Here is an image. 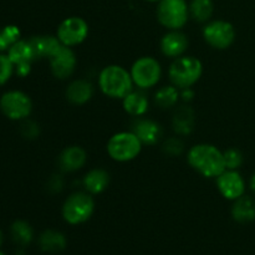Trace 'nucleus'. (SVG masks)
<instances>
[{"label": "nucleus", "instance_id": "f257e3e1", "mask_svg": "<svg viewBox=\"0 0 255 255\" xmlns=\"http://www.w3.org/2000/svg\"><path fill=\"white\" fill-rule=\"evenodd\" d=\"M187 159L194 171L208 178H217L227 169L223 152L213 144H196L189 149Z\"/></svg>", "mask_w": 255, "mask_h": 255}, {"label": "nucleus", "instance_id": "f03ea898", "mask_svg": "<svg viewBox=\"0 0 255 255\" xmlns=\"http://www.w3.org/2000/svg\"><path fill=\"white\" fill-rule=\"evenodd\" d=\"M133 85L131 72L120 65H109L100 72V89L112 99H124L133 90Z\"/></svg>", "mask_w": 255, "mask_h": 255}, {"label": "nucleus", "instance_id": "7ed1b4c3", "mask_svg": "<svg viewBox=\"0 0 255 255\" xmlns=\"http://www.w3.org/2000/svg\"><path fill=\"white\" fill-rule=\"evenodd\" d=\"M202 72L201 60L194 56H179L169 67V80L177 89H188L201 79Z\"/></svg>", "mask_w": 255, "mask_h": 255}, {"label": "nucleus", "instance_id": "20e7f679", "mask_svg": "<svg viewBox=\"0 0 255 255\" xmlns=\"http://www.w3.org/2000/svg\"><path fill=\"white\" fill-rule=\"evenodd\" d=\"M95 201L89 192H75L66 198L62 206V217L69 224H81L91 218Z\"/></svg>", "mask_w": 255, "mask_h": 255}, {"label": "nucleus", "instance_id": "39448f33", "mask_svg": "<svg viewBox=\"0 0 255 255\" xmlns=\"http://www.w3.org/2000/svg\"><path fill=\"white\" fill-rule=\"evenodd\" d=\"M142 149V142L133 132L115 133L107 142V153L116 162H128L136 158Z\"/></svg>", "mask_w": 255, "mask_h": 255}, {"label": "nucleus", "instance_id": "423d86ee", "mask_svg": "<svg viewBox=\"0 0 255 255\" xmlns=\"http://www.w3.org/2000/svg\"><path fill=\"white\" fill-rule=\"evenodd\" d=\"M189 7L186 0H161L157 7V17L168 30H179L187 24Z\"/></svg>", "mask_w": 255, "mask_h": 255}, {"label": "nucleus", "instance_id": "0eeeda50", "mask_svg": "<svg viewBox=\"0 0 255 255\" xmlns=\"http://www.w3.org/2000/svg\"><path fill=\"white\" fill-rule=\"evenodd\" d=\"M129 72L133 84L141 90H146L158 84L161 80L162 67L154 57L143 56L134 61Z\"/></svg>", "mask_w": 255, "mask_h": 255}, {"label": "nucleus", "instance_id": "6e6552de", "mask_svg": "<svg viewBox=\"0 0 255 255\" xmlns=\"http://www.w3.org/2000/svg\"><path fill=\"white\" fill-rule=\"evenodd\" d=\"M203 37L209 46L218 50L228 49L236 39L234 26L224 20H214L203 27Z\"/></svg>", "mask_w": 255, "mask_h": 255}, {"label": "nucleus", "instance_id": "1a4fd4ad", "mask_svg": "<svg viewBox=\"0 0 255 255\" xmlns=\"http://www.w3.org/2000/svg\"><path fill=\"white\" fill-rule=\"evenodd\" d=\"M56 36L65 46H76L84 42L89 36V25L82 17H66L57 27Z\"/></svg>", "mask_w": 255, "mask_h": 255}, {"label": "nucleus", "instance_id": "9d476101", "mask_svg": "<svg viewBox=\"0 0 255 255\" xmlns=\"http://www.w3.org/2000/svg\"><path fill=\"white\" fill-rule=\"evenodd\" d=\"M0 109L10 120H24L32 110L31 99L21 91H9L0 99Z\"/></svg>", "mask_w": 255, "mask_h": 255}, {"label": "nucleus", "instance_id": "9b49d317", "mask_svg": "<svg viewBox=\"0 0 255 255\" xmlns=\"http://www.w3.org/2000/svg\"><path fill=\"white\" fill-rule=\"evenodd\" d=\"M49 60L52 75L59 80L71 76L76 67V55L71 47L65 45H61Z\"/></svg>", "mask_w": 255, "mask_h": 255}, {"label": "nucleus", "instance_id": "f8f14e48", "mask_svg": "<svg viewBox=\"0 0 255 255\" xmlns=\"http://www.w3.org/2000/svg\"><path fill=\"white\" fill-rule=\"evenodd\" d=\"M217 186L222 196L229 201L241 198L246 191L244 179L236 169H226L217 177Z\"/></svg>", "mask_w": 255, "mask_h": 255}, {"label": "nucleus", "instance_id": "ddd939ff", "mask_svg": "<svg viewBox=\"0 0 255 255\" xmlns=\"http://www.w3.org/2000/svg\"><path fill=\"white\" fill-rule=\"evenodd\" d=\"M188 37L184 32L179 30H169L166 35H163L161 40V51L167 57L182 56L188 47Z\"/></svg>", "mask_w": 255, "mask_h": 255}, {"label": "nucleus", "instance_id": "4468645a", "mask_svg": "<svg viewBox=\"0 0 255 255\" xmlns=\"http://www.w3.org/2000/svg\"><path fill=\"white\" fill-rule=\"evenodd\" d=\"M132 132L138 137L142 144H148V146L156 144L163 134L161 125L149 119L136 120L132 126Z\"/></svg>", "mask_w": 255, "mask_h": 255}, {"label": "nucleus", "instance_id": "2eb2a0df", "mask_svg": "<svg viewBox=\"0 0 255 255\" xmlns=\"http://www.w3.org/2000/svg\"><path fill=\"white\" fill-rule=\"evenodd\" d=\"M87 154L80 146L66 147L59 157V166L62 172H76L85 166Z\"/></svg>", "mask_w": 255, "mask_h": 255}, {"label": "nucleus", "instance_id": "dca6fc26", "mask_svg": "<svg viewBox=\"0 0 255 255\" xmlns=\"http://www.w3.org/2000/svg\"><path fill=\"white\" fill-rule=\"evenodd\" d=\"M92 95H94V87H92L91 82L86 81V80H75L67 86L66 92H65L67 101L71 102L72 105H77V106L89 102Z\"/></svg>", "mask_w": 255, "mask_h": 255}, {"label": "nucleus", "instance_id": "f3484780", "mask_svg": "<svg viewBox=\"0 0 255 255\" xmlns=\"http://www.w3.org/2000/svg\"><path fill=\"white\" fill-rule=\"evenodd\" d=\"M29 42L32 47V51H34L35 59H39V57L50 59L54 55V52L62 45L57 39V36H52V35L32 36L29 40Z\"/></svg>", "mask_w": 255, "mask_h": 255}, {"label": "nucleus", "instance_id": "a211bd4d", "mask_svg": "<svg viewBox=\"0 0 255 255\" xmlns=\"http://www.w3.org/2000/svg\"><path fill=\"white\" fill-rule=\"evenodd\" d=\"M124 109L128 115L134 117L143 116L148 111L149 102L147 95L142 91L132 90L128 95L124 97Z\"/></svg>", "mask_w": 255, "mask_h": 255}, {"label": "nucleus", "instance_id": "6ab92c4d", "mask_svg": "<svg viewBox=\"0 0 255 255\" xmlns=\"http://www.w3.org/2000/svg\"><path fill=\"white\" fill-rule=\"evenodd\" d=\"M109 183L110 174L101 168L91 169L84 177V187L90 194L102 193L107 188Z\"/></svg>", "mask_w": 255, "mask_h": 255}, {"label": "nucleus", "instance_id": "aec40b11", "mask_svg": "<svg viewBox=\"0 0 255 255\" xmlns=\"http://www.w3.org/2000/svg\"><path fill=\"white\" fill-rule=\"evenodd\" d=\"M173 129L181 136L189 134L194 128V111L189 106H179L173 115Z\"/></svg>", "mask_w": 255, "mask_h": 255}, {"label": "nucleus", "instance_id": "412c9836", "mask_svg": "<svg viewBox=\"0 0 255 255\" xmlns=\"http://www.w3.org/2000/svg\"><path fill=\"white\" fill-rule=\"evenodd\" d=\"M232 216L239 223H248L255 219V201L251 197L242 196L236 199L232 208Z\"/></svg>", "mask_w": 255, "mask_h": 255}, {"label": "nucleus", "instance_id": "4be33fe9", "mask_svg": "<svg viewBox=\"0 0 255 255\" xmlns=\"http://www.w3.org/2000/svg\"><path fill=\"white\" fill-rule=\"evenodd\" d=\"M7 56L15 66L20 64H31L32 60H35L34 51H32L29 40H19L12 44L9 47Z\"/></svg>", "mask_w": 255, "mask_h": 255}, {"label": "nucleus", "instance_id": "5701e85b", "mask_svg": "<svg viewBox=\"0 0 255 255\" xmlns=\"http://www.w3.org/2000/svg\"><path fill=\"white\" fill-rule=\"evenodd\" d=\"M40 248L49 253H59L66 247V239L64 234L56 231H45L40 237Z\"/></svg>", "mask_w": 255, "mask_h": 255}, {"label": "nucleus", "instance_id": "b1692460", "mask_svg": "<svg viewBox=\"0 0 255 255\" xmlns=\"http://www.w3.org/2000/svg\"><path fill=\"white\" fill-rule=\"evenodd\" d=\"M213 7L212 0H192L189 5V14L196 21L206 22L211 19Z\"/></svg>", "mask_w": 255, "mask_h": 255}, {"label": "nucleus", "instance_id": "393cba45", "mask_svg": "<svg viewBox=\"0 0 255 255\" xmlns=\"http://www.w3.org/2000/svg\"><path fill=\"white\" fill-rule=\"evenodd\" d=\"M179 89L176 86H163L154 95V101L161 109H169L176 106L179 99Z\"/></svg>", "mask_w": 255, "mask_h": 255}, {"label": "nucleus", "instance_id": "a878e982", "mask_svg": "<svg viewBox=\"0 0 255 255\" xmlns=\"http://www.w3.org/2000/svg\"><path fill=\"white\" fill-rule=\"evenodd\" d=\"M12 239L20 246H27L32 239V229L24 221H16L11 226Z\"/></svg>", "mask_w": 255, "mask_h": 255}, {"label": "nucleus", "instance_id": "bb28decb", "mask_svg": "<svg viewBox=\"0 0 255 255\" xmlns=\"http://www.w3.org/2000/svg\"><path fill=\"white\" fill-rule=\"evenodd\" d=\"M227 169H238L243 163V154L237 148H229L223 152Z\"/></svg>", "mask_w": 255, "mask_h": 255}, {"label": "nucleus", "instance_id": "cd10ccee", "mask_svg": "<svg viewBox=\"0 0 255 255\" xmlns=\"http://www.w3.org/2000/svg\"><path fill=\"white\" fill-rule=\"evenodd\" d=\"M184 144L178 137H171L163 144V152L167 156H179L183 152Z\"/></svg>", "mask_w": 255, "mask_h": 255}, {"label": "nucleus", "instance_id": "c85d7f7f", "mask_svg": "<svg viewBox=\"0 0 255 255\" xmlns=\"http://www.w3.org/2000/svg\"><path fill=\"white\" fill-rule=\"evenodd\" d=\"M12 71H14V64L9 59V56L0 55V86L10 79Z\"/></svg>", "mask_w": 255, "mask_h": 255}, {"label": "nucleus", "instance_id": "c756f323", "mask_svg": "<svg viewBox=\"0 0 255 255\" xmlns=\"http://www.w3.org/2000/svg\"><path fill=\"white\" fill-rule=\"evenodd\" d=\"M2 35H4L5 40L9 44V46H11L12 44H15L16 41L20 40V30L19 27L15 26V25H9V26H5L1 30Z\"/></svg>", "mask_w": 255, "mask_h": 255}, {"label": "nucleus", "instance_id": "7c9ffc66", "mask_svg": "<svg viewBox=\"0 0 255 255\" xmlns=\"http://www.w3.org/2000/svg\"><path fill=\"white\" fill-rule=\"evenodd\" d=\"M39 126L32 121H25L21 125V134L25 138H36L39 136Z\"/></svg>", "mask_w": 255, "mask_h": 255}, {"label": "nucleus", "instance_id": "2f4dec72", "mask_svg": "<svg viewBox=\"0 0 255 255\" xmlns=\"http://www.w3.org/2000/svg\"><path fill=\"white\" fill-rule=\"evenodd\" d=\"M49 187H50V189H52V188H55V191H60V189H61V187H62V179H61V177L60 176H54L51 178V181L49 182Z\"/></svg>", "mask_w": 255, "mask_h": 255}, {"label": "nucleus", "instance_id": "473e14b6", "mask_svg": "<svg viewBox=\"0 0 255 255\" xmlns=\"http://www.w3.org/2000/svg\"><path fill=\"white\" fill-rule=\"evenodd\" d=\"M29 72H30V64L16 65V74L19 75V76L25 77L29 75Z\"/></svg>", "mask_w": 255, "mask_h": 255}, {"label": "nucleus", "instance_id": "72a5a7b5", "mask_svg": "<svg viewBox=\"0 0 255 255\" xmlns=\"http://www.w3.org/2000/svg\"><path fill=\"white\" fill-rule=\"evenodd\" d=\"M181 97L184 100V101H191V100L194 97V92L192 91L191 87H188V89H183L182 90Z\"/></svg>", "mask_w": 255, "mask_h": 255}, {"label": "nucleus", "instance_id": "f704fd0d", "mask_svg": "<svg viewBox=\"0 0 255 255\" xmlns=\"http://www.w3.org/2000/svg\"><path fill=\"white\" fill-rule=\"evenodd\" d=\"M7 47H10L9 44H7L6 40H5V37H4V35H2V32L0 31V51H2V50L7 49Z\"/></svg>", "mask_w": 255, "mask_h": 255}, {"label": "nucleus", "instance_id": "c9c22d12", "mask_svg": "<svg viewBox=\"0 0 255 255\" xmlns=\"http://www.w3.org/2000/svg\"><path fill=\"white\" fill-rule=\"evenodd\" d=\"M251 188H252V191L255 193V173L252 176V178H251Z\"/></svg>", "mask_w": 255, "mask_h": 255}, {"label": "nucleus", "instance_id": "e433bc0d", "mask_svg": "<svg viewBox=\"0 0 255 255\" xmlns=\"http://www.w3.org/2000/svg\"><path fill=\"white\" fill-rule=\"evenodd\" d=\"M1 241H2V236H1V232H0V246H1Z\"/></svg>", "mask_w": 255, "mask_h": 255}, {"label": "nucleus", "instance_id": "4c0bfd02", "mask_svg": "<svg viewBox=\"0 0 255 255\" xmlns=\"http://www.w3.org/2000/svg\"><path fill=\"white\" fill-rule=\"evenodd\" d=\"M147 1H161V0H147Z\"/></svg>", "mask_w": 255, "mask_h": 255}, {"label": "nucleus", "instance_id": "58836bf2", "mask_svg": "<svg viewBox=\"0 0 255 255\" xmlns=\"http://www.w3.org/2000/svg\"><path fill=\"white\" fill-rule=\"evenodd\" d=\"M0 255H5V254H2V253H0Z\"/></svg>", "mask_w": 255, "mask_h": 255}]
</instances>
